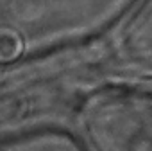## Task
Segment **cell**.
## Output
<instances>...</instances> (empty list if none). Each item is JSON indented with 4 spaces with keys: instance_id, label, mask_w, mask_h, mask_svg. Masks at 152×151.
Instances as JSON below:
<instances>
[{
    "instance_id": "6da1fadb",
    "label": "cell",
    "mask_w": 152,
    "mask_h": 151,
    "mask_svg": "<svg viewBox=\"0 0 152 151\" xmlns=\"http://www.w3.org/2000/svg\"><path fill=\"white\" fill-rule=\"evenodd\" d=\"M64 133L81 151H152V95L100 94L79 108Z\"/></svg>"
}]
</instances>
